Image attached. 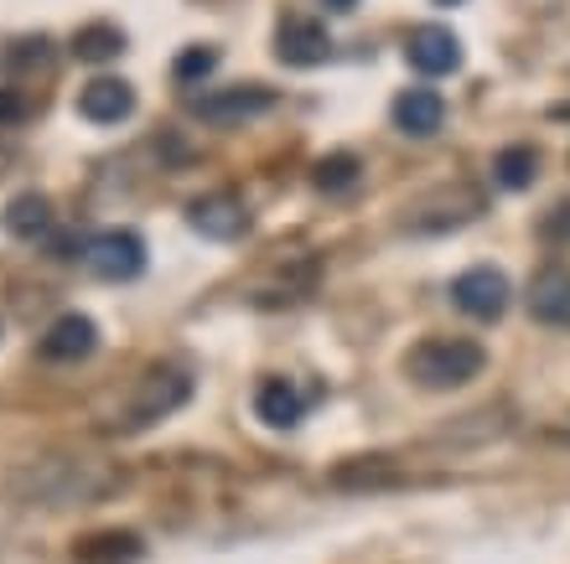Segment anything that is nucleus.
<instances>
[{
	"label": "nucleus",
	"instance_id": "423d86ee",
	"mask_svg": "<svg viewBox=\"0 0 570 564\" xmlns=\"http://www.w3.org/2000/svg\"><path fill=\"white\" fill-rule=\"evenodd\" d=\"M275 109V89L265 83H234V89H213L193 99V115L208 119V125H244V119H259Z\"/></svg>",
	"mask_w": 570,
	"mask_h": 564
},
{
	"label": "nucleus",
	"instance_id": "aec40b11",
	"mask_svg": "<svg viewBox=\"0 0 570 564\" xmlns=\"http://www.w3.org/2000/svg\"><path fill=\"white\" fill-rule=\"evenodd\" d=\"M394 472L384 456H363V461H347L332 472V487H390Z\"/></svg>",
	"mask_w": 570,
	"mask_h": 564
},
{
	"label": "nucleus",
	"instance_id": "2eb2a0df",
	"mask_svg": "<svg viewBox=\"0 0 570 564\" xmlns=\"http://www.w3.org/2000/svg\"><path fill=\"white\" fill-rule=\"evenodd\" d=\"M534 177H540V150L534 146H503L493 156V181L503 192H524V187H534Z\"/></svg>",
	"mask_w": 570,
	"mask_h": 564
},
{
	"label": "nucleus",
	"instance_id": "0eeeda50",
	"mask_svg": "<svg viewBox=\"0 0 570 564\" xmlns=\"http://www.w3.org/2000/svg\"><path fill=\"white\" fill-rule=\"evenodd\" d=\"M275 58L285 68H316V62L332 58V37L322 21L312 16H285L281 31H275Z\"/></svg>",
	"mask_w": 570,
	"mask_h": 564
},
{
	"label": "nucleus",
	"instance_id": "f03ea898",
	"mask_svg": "<svg viewBox=\"0 0 570 564\" xmlns=\"http://www.w3.org/2000/svg\"><path fill=\"white\" fill-rule=\"evenodd\" d=\"M482 363H488V353H482L472 337H421L405 353V378L431 388V394H441V388L472 384L482 373Z\"/></svg>",
	"mask_w": 570,
	"mask_h": 564
},
{
	"label": "nucleus",
	"instance_id": "f257e3e1",
	"mask_svg": "<svg viewBox=\"0 0 570 564\" xmlns=\"http://www.w3.org/2000/svg\"><path fill=\"white\" fill-rule=\"evenodd\" d=\"M125 482V472L105 466L89 456H47L31 461L11 476V492L21 503H47V507H68V503H99L105 492H115Z\"/></svg>",
	"mask_w": 570,
	"mask_h": 564
},
{
	"label": "nucleus",
	"instance_id": "20e7f679",
	"mask_svg": "<svg viewBox=\"0 0 570 564\" xmlns=\"http://www.w3.org/2000/svg\"><path fill=\"white\" fill-rule=\"evenodd\" d=\"M83 259L99 280H136L146 269V238L130 234V228H105L83 244Z\"/></svg>",
	"mask_w": 570,
	"mask_h": 564
},
{
	"label": "nucleus",
	"instance_id": "7ed1b4c3",
	"mask_svg": "<svg viewBox=\"0 0 570 564\" xmlns=\"http://www.w3.org/2000/svg\"><path fill=\"white\" fill-rule=\"evenodd\" d=\"M193 399V378L177 368H150L146 378L136 384V394L125 399V415H120V431H146L156 419L177 415L181 404Z\"/></svg>",
	"mask_w": 570,
	"mask_h": 564
},
{
	"label": "nucleus",
	"instance_id": "4be33fe9",
	"mask_svg": "<svg viewBox=\"0 0 570 564\" xmlns=\"http://www.w3.org/2000/svg\"><path fill=\"white\" fill-rule=\"evenodd\" d=\"M540 234L550 238V244H570V197L544 212V218H540Z\"/></svg>",
	"mask_w": 570,
	"mask_h": 564
},
{
	"label": "nucleus",
	"instance_id": "9d476101",
	"mask_svg": "<svg viewBox=\"0 0 570 564\" xmlns=\"http://www.w3.org/2000/svg\"><path fill=\"white\" fill-rule=\"evenodd\" d=\"M130 109H136V89L125 78H94L78 89V115L89 125H120L130 119Z\"/></svg>",
	"mask_w": 570,
	"mask_h": 564
},
{
	"label": "nucleus",
	"instance_id": "a211bd4d",
	"mask_svg": "<svg viewBox=\"0 0 570 564\" xmlns=\"http://www.w3.org/2000/svg\"><path fill=\"white\" fill-rule=\"evenodd\" d=\"M78 564H136L140 560V538L136 534H94L73 550Z\"/></svg>",
	"mask_w": 570,
	"mask_h": 564
},
{
	"label": "nucleus",
	"instance_id": "6e6552de",
	"mask_svg": "<svg viewBox=\"0 0 570 564\" xmlns=\"http://www.w3.org/2000/svg\"><path fill=\"white\" fill-rule=\"evenodd\" d=\"M405 58L415 73L441 78V73H456V68H462V42H456L451 27H415L405 37Z\"/></svg>",
	"mask_w": 570,
	"mask_h": 564
},
{
	"label": "nucleus",
	"instance_id": "5701e85b",
	"mask_svg": "<svg viewBox=\"0 0 570 564\" xmlns=\"http://www.w3.org/2000/svg\"><path fill=\"white\" fill-rule=\"evenodd\" d=\"M21 115H27V99L16 89H0V125H16Z\"/></svg>",
	"mask_w": 570,
	"mask_h": 564
},
{
	"label": "nucleus",
	"instance_id": "393cba45",
	"mask_svg": "<svg viewBox=\"0 0 570 564\" xmlns=\"http://www.w3.org/2000/svg\"><path fill=\"white\" fill-rule=\"evenodd\" d=\"M435 6H462V0H435Z\"/></svg>",
	"mask_w": 570,
	"mask_h": 564
},
{
	"label": "nucleus",
	"instance_id": "39448f33",
	"mask_svg": "<svg viewBox=\"0 0 570 564\" xmlns=\"http://www.w3.org/2000/svg\"><path fill=\"white\" fill-rule=\"evenodd\" d=\"M451 300H456L472 321H498V316L509 311V275L493 265H472L451 280Z\"/></svg>",
	"mask_w": 570,
	"mask_h": 564
},
{
	"label": "nucleus",
	"instance_id": "6ab92c4d",
	"mask_svg": "<svg viewBox=\"0 0 570 564\" xmlns=\"http://www.w3.org/2000/svg\"><path fill=\"white\" fill-rule=\"evenodd\" d=\"M358 156H353V150H332V156H322V161H316V171H312V181L316 187H322V192H347V187H353V181H358Z\"/></svg>",
	"mask_w": 570,
	"mask_h": 564
},
{
	"label": "nucleus",
	"instance_id": "ddd939ff",
	"mask_svg": "<svg viewBox=\"0 0 570 564\" xmlns=\"http://www.w3.org/2000/svg\"><path fill=\"white\" fill-rule=\"evenodd\" d=\"M94 342H99V327H94L89 316H58L52 327H47L42 337V357H52V363H78V357H89L94 353Z\"/></svg>",
	"mask_w": 570,
	"mask_h": 564
},
{
	"label": "nucleus",
	"instance_id": "1a4fd4ad",
	"mask_svg": "<svg viewBox=\"0 0 570 564\" xmlns=\"http://www.w3.org/2000/svg\"><path fill=\"white\" fill-rule=\"evenodd\" d=\"M187 224H193L203 238L228 244V238H239L244 228H249V212H244V202L234 192H208V197H197L193 208H187Z\"/></svg>",
	"mask_w": 570,
	"mask_h": 564
},
{
	"label": "nucleus",
	"instance_id": "f3484780",
	"mask_svg": "<svg viewBox=\"0 0 570 564\" xmlns=\"http://www.w3.org/2000/svg\"><path fill=\"white\" fill-rule=\"evenodd\" d=\"M125 52V31L109 27V21H89V27L73 31V58L78 62H109Z\"/></svg>",
	"mask_w": 570,
	"mask_h": 564
},
{
	"label": "nucleus",
	"instance_id": "4468645a",
	"mask_svg": "<svg viewBox=\"0 0 570 564\" xmlns=\"http://www.w3.org/2000/svg\"><path fill=\"white\" fill-rule=\"evenodd\" d=\"M301 394L285 378H265V384L255 388V415L271 425V431H291V425H301Z\"/></svg>",
	"mask_w": 570,
	"mask_h": 564
},
{
	"label": "nucleus",
	"instance_id": "9b49d317",
	"mask_svg": "<svg viewBox=\"0 0 570 564\" xmlns=\"http://www.w3.org/2000/svg\"><path fill=\"white\" fill-rule=\"evenodd\" d=\"M529 316L544 327H570V269L550 265L529 280Z\"/></svg>",
	"mask_w": 570,
	"mask_h": 564
},
{
	"label": "nucleus",
	"instance_id": "412c9836",
	"mask_svg": "<svg viewBox=\"0 0 570 564\" xmlns=\"http://www.w3.org/2000/svg\"><path fill=\"white\" fill-rule=\"evenodd\" d=\"M213 68H218V52H213V47H187L171 73H177V83H197V78H208Z\"/></svg>",
	"mask_w": 570,
	"mask_h": 564
},
{
	"label": "nucleus",
	"instance_id": "b1692460",
	"mask_svg": "<svg viewBox=\"0 0 570 564\" xmlns=\"http://www.w3.org/2000/svg\"><path fill=\"white\" fill-rule=\"evenodd\" d=\"M327 11H337V16H347V11H358V0H322Z\"/></svg>",
	"mask_w": 570,
	"mask_h": 564
},
{
	"label": "nucleus",
	"instance_id": "f8f14e48",
	"mask_svg": "<svg viewBox=\"0 0 570 564\" xmlns=\"http://www.w3.org/2000/svg\"><path fill=\"white\" fill-rule=\"evenodd\" d=\"M394 125H400V135H410V140H431V135L446 125V99L435 89H405L394 99Z\"/></svg>",
	"mask_w": 570,
	"mask_h": 564
},
{
	"label": "nucleus",
	"instance_id": "dca6fc26",
	"mask_svg": "<svg viewBox=\"0 0 570 564\" xmlns=\"http://www.w3.org/2000/svg\"><path fill=\"white\" fill-rule=\"evenodd\" d=\"M6 228H11L16 238H42L47 228H52V202H47L42 192H21L11 197V208H6Z\"/></svg>",
	"mask_w": 570,
	"mask_h": 564
}]
</instances>
